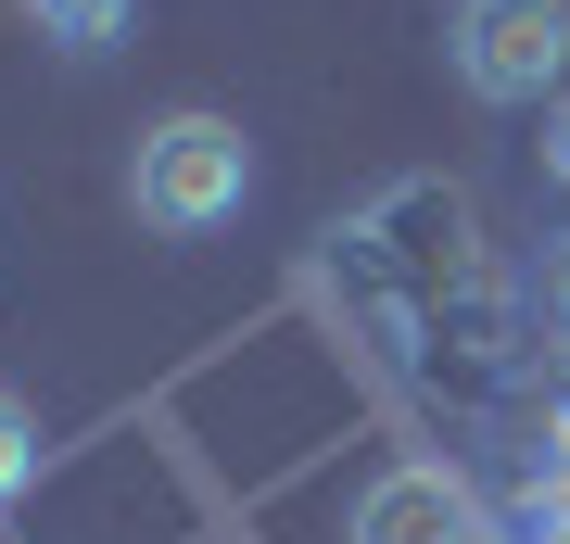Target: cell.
Wrapping results in <instances>:
<instances>
[{"label": "cell", "instance_id": "obj_6", "mask_svg": "<svg viewBox=\"0 0 570 544\" xmlns=\"http://www.w3.org/2000/svg\"><path fill=\"white\" fill-rule=\"evenodd\" d=\"M546 165H558V178H570V101H558V127H546Z\"/></svg>", "mask_w": 570, "mask_h": 544}, {"label": "cell", "instance_id": "obj_2", "mask_svg": "<svg viewBox=\"0 0 570 544\" xmlns=\"http://www.w3.org/2000/svg\"><path fill=\"white\" fill-rule=\"evenodd\" d=\"M444 51L482 101H546L570 77V0H456Z\"/></svg>", "mask_w": 570, "mask_h": 544}, {"label": "cell", "instance_id": "obj_7", "mask_svg": "<svg viewBox=\"0 0 570 544\" xmlns=\"http://www.w3.org/2000/svg\"><path fill=\"white\" fill-rule=\"evenodd\" d=\"M546 291H558V317H570V254H558V279H546Z\"/></svg>", "mask_w": 570, "mask_h": 544}, {"label": "cell", "instance_id": "obj_3", "mask_svg": "<svg viewBox=\"0 0 570 544\" xmlns=\"http://www.w3.org/2000/svg\"><path fill=\"white\" fill-rule=\"evenodd\" d=\"M482 532V506H469V482L444 456H406V468H381L355 506V544H469Z\"/></svg>", "mask_w": 570, "mask_h": 544}, {"label": "cell", "instance_id": "obj_5", "mask_svg": "<svg viewBox=\"0 0 570 544\" xmlns=\"http://www.w3.org/2000/svg\"><path fill=\"white\" fill-rule=\"evenodd\" d=\"M26 482H39V418H26L13 393H0V506H13Z\"/></svg>", "mask_w": 570, "mask_h": 544}, {"label": "cell", "instance_id": "obj_4", "mask_svg": "<svg viewBox=\"0 0 570 544\" xmlns=\"http://www.w3.org/2000/svg\"><path fill=\"white\" fill-rule=\"evenodd\" d=\"M13 13H39V39H63V51H102L127 26V0H13Z\"/></svg>", "mask_w": 570, "mask_h": 544}, {"label": "cell", "instance_id": "obj_1", "mask_svg": "<svg viewBox=\"0 0 570 544\" xmlns=\"http://www.w3.org/2000/svg\"><path fill=\"white\" fill-rule=\"evenodd\" d=\"M242 190H254V140L228 115H165V127H140V152H127V202H140V228H165V241L228 228Z\"/></svg>", "mask_w": 570, "mask_h": 544}]
</instances>
